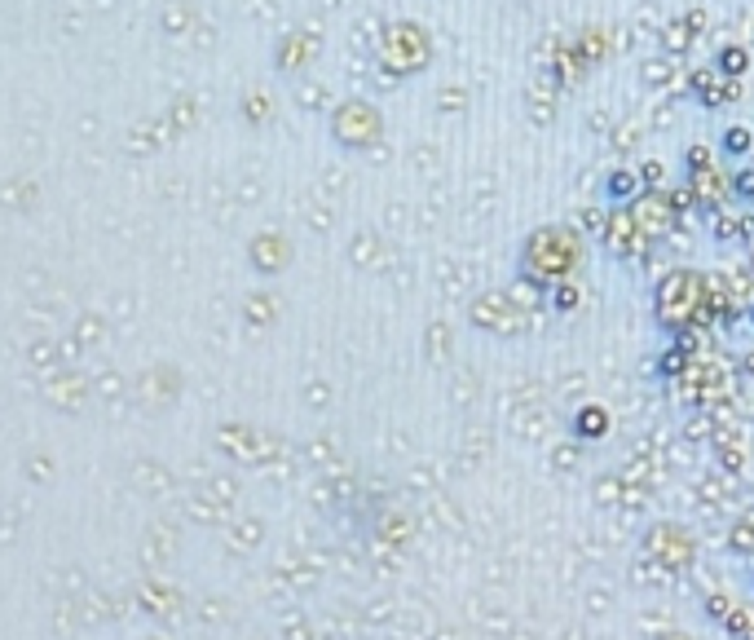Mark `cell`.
Returning <instances> with one entry per match:
<instances>
[{
    "label": "cell",
    "instance_id": "cell-1",
    "mask_svg": "<svg viewBox=\"0 0 754 640\" xmlns=\"http://www.w3.org/2000/svg\"><path fill=\"white\" fill-rule=\"evenodd\" d=\"M631 217H635V225H640V230H648V234H662V230L670 225V203L648 194V199H640V203L631 208Z\"/></svg>",
    "mask_w": 754,
    "mask_h": 640
},
{
    "label": "cell",
    "instance_id": "cell-2",
    "mask_svg": "<svg viewBox=\"0 0 754 640\" xmlns=\"http://www.w3.org/2000/svg\"><path fill=\"white\" fill-rule=\"evenodd\" d=\"M635 217L631 212H618L613 217V225H609V243H618V252H635Z\"/></svg>",
    "mask_w": 754,
    "mask_h": 640
},
{
    "label": "cell",
    "instance_id": "cell-3",
    "mask_svg": "<svg viewBox=\"0 0 754 640\" xmlns=\"http://www.w3.org/2000/svg\"><path fill=\"white\" fill-rule=\"evenodd\" d=\"M746 62H750V58H746V49H724V54H719V71L736 80V75L746 71Z\"/></svg>",
    "mask_w": 754,
    "mask_h": 640
},
{
    "label": "cell",
    "instance_id": "cell-4",
    "mask_svg": "<svg viewBox=\"0 0 754 640\" xmlns=\"http://www.w3.org/2000/svg\"><path fill=\"white\" fill-rule=\"evenodd\" d=\"M635 186H640V177H631V172H613V177H609V199H631Z\"/></svg>",
    "mask_w": 754,
    "mask_h": 640
},
{
    "label": "cell",
    "instance_id": "cell-5",
    "mask_svg": "<svg viewBox=\"0 0 754 640\" xmlns=\"http://www.w3.org/2000/svg\"><path fill=\"white\" fill-rule=\"evenodd\" d=\"M750 146H754L750 128H728V133H724V151H732V155H746Z\"/></svg>",
    "mask_w": 754,
    "mask_h": 640
},
{
    "label": "cell",
    "instance_id": "cell-6",
    "mask_svg": "<svg viewBox=\"0 0 754 640\" xmlns=\"http://www.w3.org/2000/svg\"><path fill=\"white\" fill-rule=\"evenodd\" d=\"M578 429H582L587 437H600V433H604V411H600V406H587V411L578 415Z\"/></svg>",
    "mask_w": 754,
    "mask_h": 640
},
{
    "label": "cell",
    "instance_id": "cell-7",
    "mask_svg": "<svg viewBox=\"0 0 754 640\" xmlns=\"http://www.w3.org/2000/svg\"><path fill=\"white\" fill-rule=\"evenodd\" d=\"M640 182H644V186H662V163H658V159L640 163Z\"/></svg>",
    "mask_w": 754,
    "mask_h": 640
},
{
    "label": "cell",
    "instance_id": "cell-8",
    "mask_svg": "<svg viewBox=\"0 0 754 640\" xmlns=\"http://www.w3.org/2000/svg\"><path fill=\"white\" fill-rule=\"evenodd\" d=\"M736 194H746V199H754V168L736 172Z\"/></svg>",
    "mask_w": 754,
    "mask_h": 640
},
{
    "label": "cell",
    "instance_id": "cell-9",
    "mask_svg": "<svg viewBox=\"0 0 754 640\" xmlns=\"http://www.w3.org/2000/svg\"><path fill=\"white\" fill-rule=\"evenodd\" d=\"M556 301H561V305L569 309V305H573V287H561V291H556Z\"/></svg>",
    "mask_w": 754,
    "mask_h": 640
}]
</instances>
